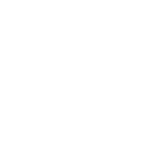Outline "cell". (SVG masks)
Wrapping results in <instances>:
<instances>
[]
</instances>
